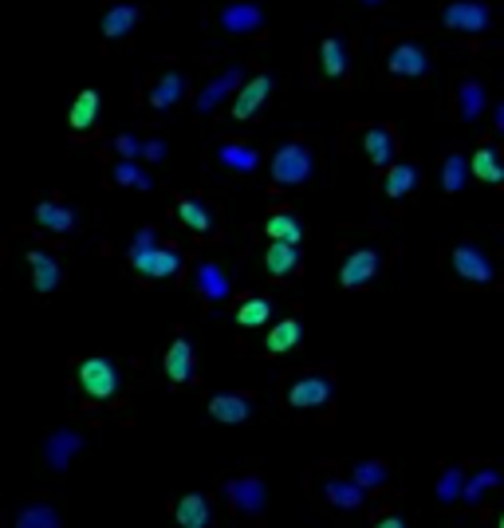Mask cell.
<instances>
[{
  "instance_id": "cell-1",
  "label": "cell",
  "mask_w": 504,
  "mask_h": 528,
  "mask_svg": "<svg viewBox=\"0 0 504 528\" xmlns=\"http://www.w3.org/2000/svg\"><path fill=\"white\" fill-rule=\"evenodd\" d=\"M126 257H130V268H134L138 276H146V280H170V276L182 272V253L170 249V245H158V233H154V229L134 233Z\"/></svg>"
},
{
  "instance_id": "cell-2",
  "label": "cell",
  "mask_w": 504,
  "mask_h": 528,
  "mask_svg": "<svg viewBox=\"0 0 504 528\" xmlns=\"http://www.w3.org/2000/svg\"><path fill=\"white\" fill-rule=\"evenodd\" d=\"M315 174V158L300 142H280L272 154V182L276 186H304Z\"/></svg>"
},
{
  "instance_id": "cell-3",
  "label": "cell",
  "mask_w": 504,
  "mask_h": 528,
  "mask_svg": "<svg viewBox=\"0 0 504 528\" xmlns=\"http://www.w3.org/2000/svg\"><path fill=\"white\" fill-rule=\"evenodd\" d=\"M75 379H79V391L87 398H115L123 391V375H119V367L111 363V359H103V355H91V359H83L79 367H75Z\"/></svg>"
},
{
  "instance_id": "cell-4",
  "label": "cell",
  "mask_w": 504,
  "mask_h": 528,
  "mask_svg": "<svg viewBox=\"0 0 504 528\" xmlns=\"http://www.w3.org/2000/svg\"><path fill=\"white\" fill-rule=\"evenodd\" d=\"M225 501H229V509L237 513V517H260L264 513V505H268V489H264V477L260 473H241V477H233L229 485H225Z\"/></svg>"
},
{
  "instance_id": "cell-5",
  "label": "cell",
  "mask_w": 504,
  "mask_h": 528,
  "mask_svg": "<svg viewBox=\"0 0 504 528\" xmlns=\"http://www.w3.org/2000/svg\"><path fill=\"white\" fill-rule=\"evenodd\" d=\"M441 24L453 28V32H469V36H481L489 32L493 24V8L485 0H453L441 8Z\"/></svg>"
},
{
  "instance_id": "cell-6",
  "label": "cell",
  "mask_w": 504,
  "mask_h": 528,
  "mask_svg": "<svg viewBox=\"0 0 504 528\" xmlns=\"http://www.w3.org/2000/svg\"><path fill=\"white\" fill-rule=\"evenodd\" d=\"M449 264H453L457 280H465V284H493L497 280V268H493V261L477 245H457L449 253Z\"/></svg>"
},
{
  "instance_id": "cell-7",
  "label": "cell",
  "mask_w": 504,
  "mask_h": 528,
  "mask_svg": "<svg viewBox=\"0 0 504 528\" xmlns=\"http://www.w3.org/2000/svg\"><path fill=\"white\" fill-rule=\"evenodd\" d=\"M386 67H390L394 79H422L430 71V52L418 48L414 40H402L386 52Z\"/></svg>"
},
{
  "instance_id": "cell-8",
  "label": "cell",
  "mask_w": 504,
  "mask_h": 528,
  "mask_svg": "<svg viewBox=\"0 0 504 528\" xmlns=\"http://www.w3.org/2000/svg\"><path fill=\"white\" fill-rule=\"evenodd\" d=\"M331 395H335V383L327 375H300L288 387V406H296V410H319V406L331 402Z\"/></svg>"
},
{
  "instance_id": "cell-9",
  "label": "cell",
  "mask_w": 504,
  "mask_h": 528,
  "mask_svg": "<svg viewBox=\"0 0 504 528\" xmlns=\"http://www.w3.org/2000/svg\"><path fill=\"white\" fill-rule=\"evenodd\" d=\"M193 288H197L201 304H221V300H229L233 280H229V272H225L221 264L201 261L197 264V272H193Z\"/></svg>"
},
{
  "instance_id": "cell-10",
  "label": "cell",
  "mask_w": 504,
  "mask_h": 528,
  "mask_svg": "<svg viewBox=\"0 0 504 528\" xmlns=\"http://www.w3.org/2000/svg\"><path fill=\"white\" fill-rule=\"evenodd\" d=\"M245 83V71L241 67H225L217 79H209L205 87H201V95H197V111L201 115H209V111H217L225 99H233L237 95V87Z\"/></svg>"
},
{
  "instance_id": "cell-11",
  "label": "cell",
  "mask_w": 504,
  "mask_h": 528,
  "mask_svg": "<svg viewBox=\"0 0 504 528\" xmlns=\"http://www.w3.org/2000/svg\"><path fill=\"white\" fill-rule=\"evenodd\" d=\"M217 24H221V32H229V36H252V32L264 28V12H260V4L237 0V4H225V8H221Z\"/></svg>"
},
{
  "instance_id": "cell-12",
  "label": "cell",
  "mask_w": 504,
  "mask_h": 528,
  "mask_svg": "<svg viewBox=\"0 0 504 528\" xmlns=\"http://www.w3.org/2000/svg\"><path fill=\"white\" fill-rule=\"evenodd\" d=\"M272 75H256V79H249V83H241L237 87V95H233V119H252L264 103H268V95H272Z\"/></svg>"
},
{
  "instance_id": "cell-13",
  "label": "cell",
  "mask_w": 504,
  "mask_h": 528,
  "mask_svg": "<svg viewBox=\"0 0 504 528\" xmlns=\"http://www.w3.org/2000/svg\"><path fill=\"white\" fill-rule=\"evenodd\" d=\"M375 276H378V253L375 249H355V253L343 261V268H339V284H343V288H351V292L367 288Z\"/></svg>"
},
{
  "instance_id": "cell-14",
  "label": "cell",
  "mask_w": 504,
  "mask_h": 528,
  "mask_svg": "<svg viewBox=\"0 0 504 528\" xmlns=\"http://www.w3.org/2000/svg\"><path fill=\"white\" fill-rule=\"evenodd\" d=\"M83 446H87V442H83L79 430H56V434H48V442H44V462L52 465L56 473H63L67 465L79 458Z\"/></svg>"
},
{
  "instance_id": "cell-15",
  "label": "cell",
  "mask_w": 504,
  "mask_h": 528,
  "mask_svg": "<svg viewBox=\"0 0 504 528\" xmlns=\"http://www.w3.org/2000/svg\"><path fill=\"white\" fill-rule=\"evenodd\" d=\"M209 414L221 426H241V422H249L252 402L245 395H213L209 398Z\"/></svg>"
},
{
  "instance_id": "cell-16",
  "label": "cell",
  "mask_w": 504,
  "mask_h": 528,
  "mask_svg": "<svg viewBox=\"0 0 504 528\" xmlns=\"http://www.w3.org/2000/svg\"><path fill=\"white\" fill-rule=\"evenodd\" d=\"M453 99H457V115H461V123H477V119L485 115V107H489V91H485V83H477V79L461 83Z\"/></svg>"
},
{
  "instance_id": "cell-17",
  "label": "cell",
  "mask_w": 504,
  "mask_h": 528,
  "mask_svg": "<svg viewBox=\"0 0 504 528\" xmlns=\"http://www.w3.org/2000/svg\"><path fill=\"white\" fill-rule=\"evenodd\" d=\"M323 493H327V501H331L335 509H343V513H355V509H363V505H367V489H363V485H355L351 477H331Z\"/></svg>"
},
{
  "instance_id": "cell-18",
  "label": "cell",
  "mask_w": 504,
  "mask_h": 528,
  "mask_svg": "<svg viewBox=\"0 0 504 528\" xmlns=\"http://www.w3.org/2000/svg\"><path fill=\"white\" fill-rule=\"evenodd\" d=\"M28 264H32V288H36L40 296L56 292V288L63 284V272H60V264H56V257L32 249V253H28Z\"/></svg>"
},
{
  "instance_id": "cell-19",
  "label": "cell",
  "mask_w": 504,
  "mask_h": 528,
  "mask_svg": "<svg viewBox=\"0 0 504 528\" xmlns=\"http://www.w3.org/2000/svg\"><path fill=\"white\" fill-rule=\"evenodd\" d=\"M319 75L331 79V83H339L347 75V44H343V36H327L319 44Z\"/></svg>"
},
{
  "instance_id": "cell-20",
  "label": "cell",
  "mask_w": 504,
  "mask_h": 528,
  "mask_svg": "<svg viewBox=\"0 0 504 528\" xmlns=\"http://www.w3.org/2000/svg\"><path fill=\"white\" fill-rule=\"evenodd\" d=\"M166 375L174 379V383H193V343H189L186 335H178L174 343H170V351H166Z\"/></svg>"
},
{
  "instance_id": "cell-21",
  "label": "cell",
  "mask_w": 504,
  "mask_h": 528,
  "mask_svg": "<svg viewBox=\"0 0 504 528\" xmlns=\"http://www.w3.org/2000/svg\"><path fill=\"white\" fill-rule=\"evenodd\" d=\"M182 95H186V79H182L178 71H166V75H158V83L150 87V107H154V111H170V107L182 103Z\"/></svg>"
},
{
  "instance_id": "cell-22",
  "label": "cell",
  "mask_w": 504,
  "mask_h": 528,
  "mask_svg": "<svg viewBox=\"0 0 504 528\" xmlns=\"http://www.w3.org/2000/svg\"><path fill=\"white\" fill-rule=\"evenodd\" d=\"M142 20V8L138 4H111L107 16H103V36L107 40H123L134 32V24Z\"/></svg>"
},
{
  "instance_id": "cell-23",
  "label": "cell",
  "mask_w": 504,
  "mask_h": 528,
  "mask_svg": "<svg viewBox=\"0 0 504 528\" xmlns=\"http://www.w3.org/2000/svg\"><path fill=\"white\" fill-rule=\"evenodd\" d=\"M217 162L225 166V170H237V174H252L256 166H260V154L245 146V142H221L217 146Z\"/></svg>"
},
{
  "instance_id": "cell-24",
  "label": "cell",
  "mask_w": 504,
  "mask_h": 528,
  "mask_svg": "<svg viewBox=\"0 0 504 528\" xmlns=\"http://www.w3.org/2000/svg\"><path fill=\"white\" fill-rule=\"evenodd\" d=\"M264 264L272 276H288L300 268V245L296 241H268V253H264Z\"/></svg>"
},
{
  "instance_id": "cell-25",
  "label": "cell",
  "mask_w": 504,
  "mask_h": 528,
  "mask_svg": "<svg viewBox=\"0 0 504 528\" xmlns=\"http://www.w3.org/2000/svg\"><path fill=\"white\" fill-rule=\"evenodd\" d=\"M469 170L489 182V186H504V162H501V150L497 146H481L473 158H469Z\"/></svg>"
},
{
  "instance_id": "cell-26",
  "label": "cell",
  "mask_w": 504,
  "mask_h": 528,
  "mask_svg": "<svg viewBox=\"0 0 504 528\" xmlns=\"http://www.w3.org/2000/svg\"><path fill=\"white\" fill-rule=\"evenodd\" d=\"M209 517H213V513H209V501H205L201 493H186V497L174 505V521L182 528H205L209 525Z\"/></svg>"
},
{
  "instance_id": "cell-27",
  "label": "cell",
  "mask_w": 504,
  "mask_h": 528,
  "mask_svg": "<svg viewBox=\"0 0 504 528\" xmlns=\"http://www.w3.org/2000/svg\"><path fill=\"white\" fill-rule=\"evenodd\" d=\"M36 221L48 233H71L75 229V209H67L60 201H40L36 205Z\"/></svg>"
},
{
  "instance_id": "cell-28",
  "label": "cell",
  "mask_w": 504,
  "mask_h": 528,
  "mask_svg": "<svg viewBox=\"0 0 504 528\" xmlns=\"http://www.w3.org/2000/svg\"><path fill=\"white\" fill-rule=\"evenodd\" d=\"M394 131L390 127H371V131L363 134V150H367V158L375 162V166H390L394 162Z\"/></svg>"
},
{
  "instance_id": "cell-29",
  "label": "cell",
  "mask_w": 504,
  "mask_h": 528,
  "mask_svg": "<svg viewBox=\"0 0 504 528\" xmlns=\"http://www.w3.org/2000/svg\"><path fill=\"white\" fill-rule=\"evenodd\" d=\"M12 525H16V528H60L63 517L56 513V505L32 501V505H24V509L12 517Z\"/></svg>"
},
{
  "instance_id": "cell-30",
  "label": "cell",
  "mask_w": 504,
  "mask_h": 528,
  "mask_svg": "<svg viewBox=\"0 0 504 528\" xmlns=\"http://www.w3.org/2000/svg\"><path fill=\"white\" fill-rule=\"evenodd\" d=\"M178 221L193 229V233H213V209L197 198H182L178 201Z\"/></svg>"
},
{
  "instance_id": "cell-31",
  "label": "cell",
  "mask_w": 504,
  "mask_h": 528,
  "mask_svg": "<svg viewBox=\"0 0 504 528\" xmlns=\"http://www.w3.org/2000/svg\"><path fill=\"white\" fill-rule=\"evenodd\" d=\"M418 186V166H410V162H398V166H390L386 170V182H382V190H386V198H406L410 190Z\"/></svg>"
},
{
  "instance_id": "cell-32",
  "label": "cell",
  "mask_w": 504,
  "mask_h": 528,
  "mask_svg": "<svg viewBox=\"0 0 504 528\" xmlns=\"http://www.w3.org/2000/svg\"><path fill=\"white\" fill-rule=\"evenodd\" d=\"M300 339H304L300 320H280L276 328L268 331V343H264V351H268V355H284V351H292Z\"/></svg>"
},
{
  "instance_id": "cell-33",
  "label": "cell",
  "mask_w": 504,
  "mask_h": 528,
  "mask_svg": "<svg viewBox=\"0 0 504 528\" xmlns=\"http://www.w3.org/2000/svg\"><path fill=\"white\" fill-rule=\"evenodd\" d=\"M504 477L501 469H477L473 477H465V489H461V501L465 505H481V497L489 493V489H497Z\"/></svg>"
},
{
  "instance_id": "cell-34",
  "label": "cell",
  "mask_w": 504,
  "mask_h": 528,
  "mask_svg": "<svg viewBox=\"0 0 504 528\" xmlns=\"http://www.w3.org/2000/svg\"><path fill=\"white\" fill-rule=\"evenodd\" d=\"M95 115H99V91L87 87V91H79V99H75L67 123H71V131H87V127L95 123Z\"/></svg>"
},
{
  "instance_id": "cell-35",
  "label": "cell",
  "mask_w": 504,
  "mask_h": 528,
  "mask_svg": "<svg viewBox=\"0 0 504 528\" xmlns=\"http://www.w3.org/2000/svg\"><path fill=\"white\" fill-rule=\"evenodd\" d=\"M264 229H268V237L272 241H304V221L296 217V213H272L268 221H264Z\"/></svg>"
},
{
  "instance_id": "cell-36",
  "label": "cell",
  "mask_w": 504,
  "mask_h": 528,
  "mask_svg": "<svg viewBox=\"0 0 504 528\" xmlns=\"http://www.w3.org/2000/svg\"><path fill=\"white\" fill-rule=\"evenodd\" d=\"M111 178H115L119 186H130V190H154V182H150V174L138 166V158H119L115 170H111Z\"/></svg>"
},
{
  "instance_id": "cell-37",
  "label": "cell",
  "mask_w": 504,
  "mask_h": 528,
  "mask_svg": "<svg viewBox=\"0 0 504 528\" xmlns=\"http://www.w3.org/2000/svg\"><path fill=\"white\" fill-rule=\"evenodd\" d=\"M465 182H469V158L449 154L445 166H441V190H445V194H461Z\"/></svg>"
},
{
  "instance_id": "cell-38",
  "label": "cell",
  "mask_w": 504,
  "mask_h": 528,
  "mask_svg": "<svg viewBox=\"0 0 504 528\" xmlns=\"http://www.w3.org/2000/svg\"><path fill=\"white\" fill-rule=\"evenodd\" d=\"M386 477H390V465L386 462H359L355 465V473H351V481H355V485H363L367 493H371V489H382V485H386Z\"/></svg>"
},
{
  "instance_id": "cell-39",
  "label": "cell",
  "mask_w": 504,
  "mask_h": 528,
  "mask_svg": "<svg viewBox=\"0 0 504 528\" xmlns=\"http://www.w3.org/2000/svg\"><path fill=\"white\" fill-rule=\"evenodd\" d=\"M461 489H465V473L457 465H449L438 477V501L441 505H457L461 501Z\"/></svg>"
},
{
  "instance_id": "cell-40",
  "label": "cell",
  "mask_w": 504,
  "mask_h": 528,
  "mask_svg": "<svg viewBox=\"0 0 504 528\" xmlns=\"http://www.w3.org/2000/svg\"><path fill=\"white\" fill-rule=\"evenodd\" d=\"M268 316H272V304L260 300V296H252V300H245L237 308V324L241 328H260V324H268Z\"/></svg>"
},
{
  "instance_id": "cell-41",
  "label": "cell",
  "mask_w": 504,
  "mask_h": 528,
  "mask_svg": "<svg viewBox=\"0 0 504 528\" xmlns=\"http://www.w3.org/2000/svg\"><path fill=\"white\" fill-rule=\"evenodd\" d=\"M115 154H119V158H142V138L119 134V138H115Z\"/></svg>"
},
{
  "instance_id": "cell-42",
  "label": "cell",
  "mask_w": 504,
  "mask_h": 528,
  "mask_svg": "<svg viewBox=\"0 0 504 528\" xmlns=\"http://www.w3.org/2000/svg\"><path fill=\"white\" fill-rule=\"evenodd\" d=\"M166 154H170V146H166L162 138H150V142H142V158H146V162H162Z\"/></svg>"
},
{
  "instance_id": "cell-43",
  "label": "cell",
  "mask_w": 504,
  "mask_h": 528,
  "mask_svg": "<svg viewBox=\"0 0 504 528\" xmlns=\"http://www.w3.org/2000/svg\"><path fill=\"white\" fill-rule=\"evenodd\" d=\"M378 528H406L402 517H378Z\"/></svg>"
},
{
  "instance_id": "cell-44",
  "label": "cell",
  "mask_w": 504,
  "mask_h": 528,
  "mask_svg": "<svg viewBox=\"0 0 504 528\" xmlns=\"http://www.w3.org/2000/svg\"><path fill=\"white\" fill-rule=\"evenodd\" d=\"M493 123H497V131L504 134V99L497 103V115H493Z\"/></svg>"
},
{
  "instance_id": "cell-45",
  "label": "cell",
  "mask_w": 504,
  "mask_h": 528,
  "mask_svg": "<svg viewBox=\"0 0 504 528\" xmlns=\"http://www.w3.org/2000/svg\"><path fill=\"white\" fill-rule=\"evenodd\" d=\"M363 4H367V8H378V4H386V0H363Z\"/></svg>"
},
{
  "instance_id": "cell-46",
  "label": "cell",
  "mask_w": 504,
  "mask_h": 528,
  "mask_svg": "<svg viewBox=\"0 0 504 528\" xmlns=\"http://www.w3.org/2000/svg\"><path fill=\"white\" fill-rule=\"evenodd\" d=\"M501 528H504V517H501Z\"/></svg>"
}]
</instances>
